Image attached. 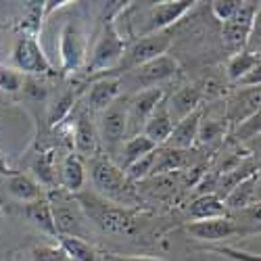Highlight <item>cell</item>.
<instances>
[{"label": "cell", "mask_w": 261, "mask_h": 261, "mask_svg": "<svg viewBox=\"0 0 261 261\" xmlns=\"http://www.w3.org/2000/svg\"><path fill=\"white\" fill-rule=\"evenodd\" d=\"M121 77H94L90 92H88V107L92 111H105L113 100L119 98Z\"/></svg>", "instance_id": "d6986e66"}, {"label": "cell", "mask_w": 261, "mask_h": 261, "mask_svg": "<svg viewBox=\"0 0 261 261\" xmlns=\"http://www.w3.org/2000/svg\"><path fill=\"white\" fill-rule=\"evenodd\" d=\"M98 134L109 148H115L123 142V136L127 134V98H117L105 109L100 115Z\"/></svg>", "instance_id": "8fae6325"}, {"label": "cell", "mask_w": 261, "mask_h": 261, "mask_svg": "<svg viewBox=\"0 0 261 261\" xmlns=\"http://www.w3.org/2000/svg\"><path fill=\"white\" fill-rule=\"evenodd\" d=\"M188 215L192 222H203V220H217V217H230V211L226 209L224 201L215 194H199L190 205Z\"/></svg>", "instance_id": "ffe728a7"}, {"label": "cell", "mask_w": 261, "mask_h": 261, "mask_svg": "<svg viewBox=\"0 0 261 261\" xmlns=\"http://www.w3.org/2000/svg\"><path fill=\"white\" fill-rule=\"evenodd\" d=\"M32 261H69L61 245H38L32 249Z\"/></svg>", "instance_id": "d6a6232c"}, {"label": "cell", "mask_w": 261, "mask_h": 261, "mask_svg": "<svg viewBox=\"0 0 261 261\" xmlns=\"http://www.w3.org/2000/svg\"><path fill=\"white\" fill-rule=\"evenodd\" d=\"M61 71L75 73L86 61V34L77 19H67L59 34Z\"/></svg>", "instance_id": "8992f818"}, {"label": "cell", "mask_w": 261, "mask_h": 261, "mask_svg": "<svg viewBox=\"0 0 261 261\" xmlns=\"http://www.w3.org/2000/svg\"><path fill=\"white\" fill-rule=\"evenodd\" d=\"M257 136H259V113H253L251 117H247L238 123L234 138L236 140H249V138H257Z\"/></svg>", "instance_id": "e575fe53"}, {"label": "cell", "mask_w": 261, "mask_h": 261, "mask_svg": "<svg viewBox=\"0 0 261 261\" xmlns=\"http://www.w3.org/2000/svg\"><path fill=\"white\" fill-rule=\"evenodd\" d=\"M186 234L192 236L194 241H201V243H222L228 241L232 236L238 234H253L257 232L255 228H247L243 224L234 222L232 217H217V220H203V222H188L184 226Z\"/></svg>", "instance_id": "ba28073f"}, {"label": "cell", "mask_w": 261, "mask_h": 261, "mask_svg": "<svg viewBox=\"0 0 261 261\" xmlns=\"http://www.w3.org/2000/svg\"><path fill=\"white\" fill-rule=\"evenodd\" d=\"M48 203L53 209L55 217V226L59 236H75L84 238L86 234V215L82 213L75 197H69V192H50L48 194Z\"/></svg>", "instance_id": "5b68a950"}, {"label": "cell", "mask_w": 261, "mask_h": 261, "mask_svg": "<svg viewBox=\"0 0 261 261\" xmlns=\"http://www.w3.org/2000/svg\"><path fill=\"white\" fill-rule=\"evenodd\" d=\"M203 251H209V253H217L226 259H232V261H261L259 255L255 253H245L241 249H234V247H222V245H209L205 247Z\"/></svg>", "instance_id": "836d02e7"}, {"label": "cell", "mask_w": 261, "mask_h": 261, "mask_svg": "<svg viewBox=\"0 0 261 261\" xmlns=\"http://www.w3.org/2000/svg\"><path fill=\"white\" fill-rule=\"evenodd\" d=\"M123 53H125V42L115 28V21L107 19L102 34L98 36V42L92 50V57L88 65H86V71H88L90 77H98L107 71H111L119 65Z\"/></svg>", "instance_id": "277c9868"}, {"label": "cell", "mask_w": 261, "mask_h": 261, "mask_svg": "<svg viewBox=\"0 0 261 261\" xmlns=\"http://www.w3.org/2000/svg\"><path fill=\"white\" fill-rule=\"evenodd\" d=\"M259 182H261V173L255 171L249 178H245L241 184H236L226 197L224 205L228 211H245L259 207Z\"/></svg>", "instance_id": "5bb4252c"}, {"label": "cell", "mask_w": 261, "mask_h": 261, "mask_svg": "<svg viewBox=\"0 0 261 261\" xmlns=\"http://www.w3.org/2000/svg\"><path fill=\"white\" fill-rule=\"evenodd\" d=\"M84 182H86L84 161L75 153H69L67 157L63 159V165H61V184H63V190L69 192V194H77L82 190Z\"/></svg>", "instance_id": "7402d4cb"}, {"label": "cell", "mask_w": 261, "mask_h": 261, "mask_svg": "<svg viewBox=\"0 0 261 261\" xmlns=\"http://www.w3.org/2000/svg\"><path fill=\"white\" fill-rule=\"evenodd\" d=\"M255 67H259V55L255 53H247V50H241L228 59V65H226V75L230 82H238L243 75H247L249 71H253Z\"/></svg>", "instance_id": "4316f807"}, {"label": "cell", "mask_w": 261, "mask_h": 261, "mask_svg": "<svg viewBox=\"0 0 261 261\" xmlns=\"http://www.w3.org/2000/svg\"><path fill=\"white\" fill-rule=\"evenodd\" d=\"M171 129H173V121L169 117V111H167V102L165 98L157 105V109L153 111V115H150L142 127V136L148 138L150 142H153L155 146H163L171 134Z\"/></svg>", "instance_id": "ac0fdd59"}, {"label": "cell", "mask_w": 261, "mask_h": 261, "mask_svg": "<svg viewBox=\"0 0 261 261\" xmlns=\"http://www.w3.org/2000/svg\"><path fill=\"white\" fill-rule=\"evenodd\" d=\"M157 150V148H155ZM155 150L148 153L146 157H142L140 161H136L134 165H129L125 169V176L129 182H138V180H144L150 176V169H153V163H155Z\"/></svg>", "instance_id": "1f68e13d"}, {"label": "cell", "mask_w": 261, "mask_h": 261, "mask_svg": "<svg viewBox=\"0 0 261 261\" xmlns=\"http://www.w3.org/2000/svg\"><path fill=\"white\" fill-rule=\"evenodd\" d=\"M102 261H165L161 257H140V255H117V253H105Z\"/></svg>", "instance_id": "8d00e7d4"}, {"label": "cell", "mask_w": 261, "mask_h": 261, "mask_svg": "<svg viewBox=\"0 0 261 261\" xmlns=\"http://www.w3.org/2000/svg\"><path fill=\"white\" fill-rule=\"evenodd\" d=\"M82 213L86 220L94 222L102 232L109 234H129L136 226V211L127 209L123 205L111 203L98 194H88V192H77L73 194Z\"/></svg>", "instance_id": "6da1fadb"}, {"label": "cell", "mask_w": 261, "mask_h": 261, "mask_svg": "<svg viewBox=\"0 0 261 261\" xmlns=\"http://www.w3.org/2000/svg\"><path fill=\"white\" fill-rule=\"evenodd\" d=\"M71 138H73V144H75V150H77V153H75L77 157L80 155H86V157H94L96 155L98 134H96V127L90 121V117H88V113H86V111H82L73 119Z\"/></svg>", "instance_id": "e0dca14e"}, {"label": "cell", "mask_w": 261, "mask_h": 261, "mask_svg": "<svg viewBox=\"0 0 261 261\" xmlns=\"http://www.w3.org/2000/svg\"><path fill=\"white\" fill-rule=\"evenodd\" d=\"M236 84L238 86H247V88H259V84H261V69L255 67L253 71H249L247 75H243Z\"/></svg>", "instance_id": "74e56055"}, {"label": "cell", "mask_w": 261, "mask_h": 261, "mask_svg": "<svg viewBox=\"0 0 261 261\" xmlns=\"http://www.w3.org/2000/svg\"><path fill=\"white\" fill-rule=\"evenodd\" d=\"M23 215L40 232H44L46 236H53V238H59L57 226H55V217H53V209H50V203H48L46 197L32 201V203H25L23 205Z\"/></svg>", "instance_id": "44dd1931"}, {"label": "cell", "mask_w": 261, "mask_h": 261, "mask_svg": "<svg viewBox=\"0 0 261 261\" xmlns=\"http://www.w3.org/2000/svg\"><path fill=\"white\" fill-rule=\"evenodd\" d=\"M7 188H9V192L13 194V197L19 199L23 205L32 203V201H38L42 197H46L44 190L40 188V184L34 182L30 176H25V173H13V176H9Z\"/></svg>", "instance_id": "cb8c5ba5"}, {"label": "cell", "mask_w": 261, "mask_h": 261, "mask_svg": "<svg viewBox=\"0 0 261 261\" xmlns=\"http://www.w3.org/2000/svg\"><path fill=\"white\" fill-rule=\"evenodd\" d=\"M163 98H165V90L159 88V86L157 88L138 90L132 98H127V134H129V138H134L142 132L146 119L153 115V111Z\"/></svg>", "instance_id": "9c48e42d"}, {"label": "cell", "mask_w": 261, "mask_h": 261, "mask_svg": "<svg viewBox=\"0 0 261 261\" xmlns=\"http://www.w3.org/2000/svg\"><path fill=\"white\" fill-rule=\"evenodd\" d=\"M186 150H176V148H167V146H157L155 150V163L150 169L148 178L155 176H163L169 171H178L182 167H186Z\"/></svg>", "instance_id": "603a6c76"}, {"label": "cell", "mask_w": 261, "mask_h": 261, "mask_svg": "<svg viewBox=\"0 0 261 261\" xmlns=\"http://www.w3.org/2000/svg\"><path fill=\"white\" fill-rule=\"evenodd\" d=\"M157 146L150 142L148 138H144L142 134L134 136V138H127V142L123 144V153H121V161L117 163L123 171L129 167V165H134L136 161H140L142 157H146L148 153H153Z\"/></svg>", "instance_id": "484cf974"}, {"label": "cell", "mask_w": 261, "mask_h": 261, "mask_svg": "<svg viewBox=\"0 0 261 261\" xmlns=\"http://www.w3.org/2000/svg\"><path fill=\"white\" fill-rule=\"evenodd\" d=\"M178 61L169 57V55H163L155 61H150L146 65H142V67L129 71V82H132L136 86V90H146V88H157V86L169 77L176 75L178 71Z\"/></svg>", "instance_id": "7c38bea8"}, {"label": "cell", "mask_w": 261, "mask_h": 261, "mask_svg": "<svg viewBox=\"0 0 261 261\" xmlns=\"http://www.w3.org/2000/svg\"><path fill=\"white\" fill-rule=\"evenodd\" d=\"M42 17H44V3H25L23 7V30L28 32L25 36L36 38V34L40 32V23Z\"/></svg>", "instance_id": "f1b7e54d"}, {"label": "cell", "mask_w": 261, "mask_h": 261, "mask_svg": "<svg viewBox=\"0 0 261 261\" xmlns=\"http://www.w3.org/2000/svg\"><path fill=\"white\" fill-rule=\"evenodd\" d=\"M13 65L19 73H30V75H53L55 69L50 61L46 59L42 50L38 38L32 36H21L15 42L13 48Z\"/></svg>", "instance_id": "52a82bcc"}, {"label": "cell", "mask_w": 261, "mask_h": 261, "mask_svg": "<svg viewBox=\"0 0 261 261\" xmlns=\"http://www.w3.org/2000/svg\"><path fill=\"white\" fill-rule=\"evenodd\" d=\"M194 5V0H163L150 7L148 13V23H146V34L155 32H165L171 23H176L178 19H182Z\"/></svg>", "instance_id": "4fadbf2b"}, {"label": "cell", "mask_w": 261, "mask_h": 261, "mask_svg": "<svg viewBox=\"0 0 261 261\" xmlns=\"http://www.w3.org/2000/svg\"><path fill=\"white\" fill-rule=\"evenodd\" d=\"M257 17H259V3H241L238 5L236 13L228 21H224V25H222V36L226 40V44L245 50L247 38L253 30V23H255Z\"/></svg>", "instance_id": "30bf717a"}, {"label": "cell", "mask_w": 261, "mask_h": 261, "mask_svg": "<svg viewBox=\"0 0 261 261\" xmlns=\"http://www.w3.org/2000/svg\"><path fill=\"white\" fill-rule=\"evenodd\" d=\"M13 173L15 171L9 167V163L3 159V155H0V176H13Z\"/></svg>", "instance_id": "f35d334b"}, {"label": "cell", "mask_w": 261, "mask_h": 261, "mask_svg": "<svg viewBox=\"0 0 261 261\" xmlns=\"http://www.w3.org/2000/svg\"><path fill=\"white\" fill-rule=\"evenodd\" d=\"M171 40L173 38L167 30L165 32H155V34H144L140 40L134 42L132 46L125 48V53H123V57H121V61H119V65L115 69L107 71L98 77H121V73H129V71L142 67V65L163 57L171 46Z\"/></svg>", "instance_id": "7a4b0ae2"}, {"label": "cell", "mask_w": 261, "mask_h": 261, "mask_svg": "<svg viewBox=\"0 0 261 261\" xmlns=\"http://www.w3.org/2000/svg\"><path fill=\"white\" fill-rule=\"evenodd\" d=\"M61 249L65 251V255L69 257V261H102V255L84 238H75V236H59L57 238Z\"/></svg>", "instance_id": "d4e9b609"}, {"label": "cell", "mask_w": 261, "mask_h": 261, "mask_svg": "<svg viewBox=\"0 0 261 261\" xmlns=\"http://www.w3.org/2000/svg\"><path fill=\"white\" fill-rule=\"evenodd\" d=\"M201 119H203V111L197 109L194 113H190L188 117H184L182 121H178L173 125L171 134L167 138V142L163 146L167 148H176V150H188L194 146V142L199 140V127H201Z\"/></svg>", "instance_id": "2e32d148"}, {"label": "cell", "mask_w": 261, "mask_h": 261, "mask_svg": "<svg viewBox=\"0 0 261 261\" xmlns=\"http://www.w3.org/2000/svg\"><path fill=\"white\" fill-rule=\"evenodd\" d=\"M203 100V88L199 84H190V86H184L178 92H173L169 98H165L167 102V111H169V117L176 125L178 121H182L184 117H188L190 113H194L199 109Z\"/></svg>", "instance_id": "9a60e30c"}, {"label": "cell", "mask_w": 261, "mask_h": 261, "mask_svg": "<svg viewBox=\"0 0 261 261\" xmlns=\"http://www.w3.org/2000/svg\"><path fill=\"white\" fill-rule=\"evenodd\" d=\"M73 100H75V96H73V92H71V90L63 92L61 96H57V98H55V102L48 107V125H50V127H55V125L59 127V125L63 123V119L71 113V109H73Z\"/></svg>", "instance_id": "83f0119b"}, {"label": "cell", "mask_w": 261, "mask_h": 261, "mask_svg": "<svg viewBox=\"0 0 261 261\" xmlns=\"http://www.w3.org/2000/svg\"><path fill=\"white\" fill-rule=\"evenodd\" d=\"M34 173L36 178L42 184H55V150H48V153H42L36 163H34Z\"/></svg>", "instance_id": "f546056e"}, {"label": "cell", "mask_w": 261, "mask_h": 261, "mask_svg": "<svg viewBox=\"0 0 261 261\" xmlns=\"http://www.w3.org/2000/svg\"><path fill=\"white\" fill-rule=\"evenodd\" d=\"M238 5H241L238 0H213L211 3V13L215 15V19H220L224 23V21H228L236 13Z\"/></svg>", "instance_id": "d590c367"}, {"label": "cell", "mask_w": 261, "mask_h": 261, "mask_svg": "<svg viewBox=\"0 0 261 261\" xmlns=\"http://www.w3.org/2000/svg\"><path fill=\"white\" fill-rule=\"evenodd\" d=\"M23 84V73H19L15 67H0V90L3 92H19Z\"/></svg>", "instance_id": "4dcf8cb0"}, {"label": "cell", "mask_w": 261, "mask_h": 261, "mask_svg": "<svg viewBox=\"0 0 261 261\" xmlns=\"http://www.w3.org/2000/svg\"><path fill=\"white\" fill-rule=\"evenodd\" d=\"M90 176L96 192L107 201H123L127 197H132L129 190V180L125 176V171L109 157H90Z\"/></svg>", "instance_id": "3957f363"}]
</instances>
